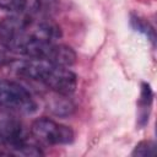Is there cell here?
I'll list each match as a JSON object with an SVG mask.
<instances>
[{"instance_id":"cell-7","label":"cell","mask_w":157,"mask_h":157,"mask_svg":"<svg viewBox=\"0 0 157 157\" xmlns=\"http://www.w3.org/2000/svg\"><path fill=\"white\" fill-rule=\"evenodd\" d=\"M27 33L29 38L44 42H55L61 37L60 27L52 21H33L29 18L27 25Z\"/></svg>"},{"instance_id":"cell-13","label":"cell","mask_w":157,"mask_h":157,"mask_svg":"<svg viewBox=\"0 0 157 157\" xmlns=\"http://www.w3.org/2000/svg\"><path fill=\"white\" fill-rule=\"evenodd\" d=\"M10 53H12L0 39V66L10 63Z\"/></svg>"},{"instance_id":"cell-5","label":"cell","mask_w":157,"mask_h":157,"mask_svg":"<svg viewBox=\"0 0 157 157\" xmlns=\"http://www.w3.org/2000/svg\"><path fill=\"white\" fill-rule=\"evenodd\" d=\"M31 134L39 141L50 145H66L74 141L71 128L59 124L49 118H39L32 123Z\"/></svg>"},{"instance_id":"cell-4","label":"cell","mask_w":157,"mask_h":157,"mask_svg":"<svg viewBox=\"0 0 157 157\" xmlns=\"http://www.w3.org/2000/svg\"><path fill=\"white\" fill-rule=\"evenodd\" d=\"M29 16H10L0 22V39L12 52L22 54L26 43L29 40L27 25Z\"/></svg>"},{"instance_id":"cell-11","label":"cell","mask_w":157,"mask_h":157,"mask_svg":"<svg viewBox=\"0 0 157 157\" xmlns=\"http://www.w3.org/2000/svg\"><path fill=\"white\" fill-rule=\"evenodd\" d=\"M131 25H132V27H134L136 31H140V32L145 33L152 42L155 40V31H153V28L148 25V22L144 21L142 18H140V17H137V16H132V17H131Z\"/></svg>"},{"instance_id":"cell-2","label":"cell","mask_w":157,"mask_h":157,"mask_svg":"<svg viewBox=\"0 0 157 157\" xmlns=\"http://www.w3.org/2000/svg\"><path fill=\"white\" fill-rule=\"evenodd\" d=\"M22 55L43 59L52 64L65 67L74 65L76 61V54L72 48L64 44H55L54 42H44L32 38H29V40L26 43Z\"/></svg>"},{"instance_id":"cell-1","label":"cell","mask_w":157,"mask_h":157,"mask_svg":"<svg viewBox=\"0 0 157 157\" xmlns=\"http://www.w3.org/2000/svg\"><path fill=\"white\" fill-rule=\"evenodd\" d=\"M11 67L16 75L40 81L53 92L69 96L76 90L77 78L69 67L59 66L36 58L13 61Z\"/></svg>"},{"instance_id":"cell-3","label":"cell","mask_w":157,"mask_h":157,"mask_svg":"<svg viewBox=\"0 0 157 157\" xmlns=\"http://www.w3.org/2000/svg\"><path fill=\"white\" fill-rule=\"evenodd\" d=\"M0 107L25 114H32L37 110V103L29 92L20 83L9 80H0Z\"/></svg>"},{"instance_id":"cell-9","label":"cell","mask_w":157,"mask_h":157,"mask_svg":"<svg viewBox=\"0 0 157 157\" xmlns=\"http://www.w3.org/2000/svg\"><path fill=\"white\" fill-rule=\"evenodd\" d=\"M11 155L16 156H29V157H36V156H42L43 152L34 145H31L28 142H25L22 145H18L16 147H12L10 150Z\"/></svg>"},{"instance_id":"cell-10","label":"cell","mask_w":157,"mask_h":157,"mask_svg":"<svg viewBox=\"0 0 157 157\" xmlns=\"http://www.w3.org/2000/svg\"><path fill=\"white\" fill-rule=\"evenodd\" d=\"M28 7V0H0V9L9 12H23Z\"/></svg>"},{"instance_id":"cell-6","label":"cell","mask_w":157,"mask_h":157,"mask_svg":"<svg viewBox=\"0 0 157 157\" xmlns=\"http://www.w3.org/2000/svg\"><path fill=\"white\" fill-rule=\"evenodd\" d=\"M0 135L9 146V153L12 147L27 142L28 139V134L23 125L16 119L6 115L0 118Z\"/></svg>"},{"instance_id":"cell-8","label":"cell","mask_w":157,"mask_h":157,"mask_svg":"<svg viewBox=\"0 0 157 157\" xmlns=\"http://www.w3.org/2000/svg\"><path fill=\"white\" fill-rule=\"evenodd\" d=\"M48 109L56 117H69L74 113L75 104L66 94L55 92L48 101Z\"/></svg>"},{"instance_id":"cell-14","label":"cell","mask_w":157,"mask_h":157,"mask_svg":"<svg viewBox=\"0 0 157 157\" xmlns=\"http://www.w3.org/2000/svg\"><path fill=\"white\" fill-rule=\"evenodd\" d=\"M6 148H9V146H7L6 141L2 139V136L0 135V155H2V153H7Z\"/></svg>"},{"instance_id":"cell-12","label":"cell","mask_w":157,"mask_h":157,"mask_svg":"<svg viewBox=\"0 0 157 157\" xmlns=\"http://www.w3.org/2000/svg\"><path fill=\"white\" fill-rule=\"evenodd\" d=\"M155 152H156V145H155V142H152V141H141L134 148L132 156L148 157V156H153Z\"/></svg>"}]
</instances>
